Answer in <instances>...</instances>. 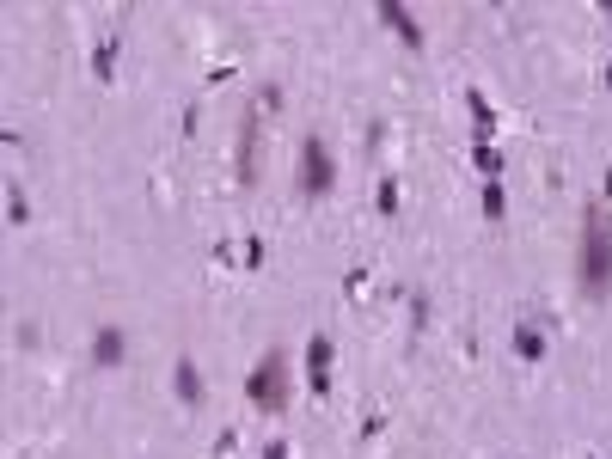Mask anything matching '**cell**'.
<instances>
[{"label": "cell", "instance_id": "6da1fadb", "mask_svg": "<svg viewBox=\"0 0 612 459\" xmlns=\"http://www.w3.org/2000/svg\"><path fill=\"white\" fill-rule=\"evenodd\" d=\"M581 294L588 300L612 294V221L600 209L581 214Z\"/></svg>", "mask_w": 612, "mask_h": 459}, {"label": "cell", "instance_id": "7a4b0ae2", "mask_svg": "<svg viewBox=\"0 0 612 459\" xmlns=\"http://www.w3.org/2000/svg\"><path fill=\"white\" fill-rule=\"evenodd\" d=\"M245 398L258 411H288V361H282V350L258 355V368L245 374Z\"/></svg>", "mask_w": 612, "mask_h": 459}, {"label": "cell", "instance_id": "3957f363", "mask_svg": "<svg viewBox=\"0 0 612 459\" xmlns=\"http://www.w3.org/2000/svg\"><path fill=\"white\" fill-rule=\"evenodd\" d=\"M331 184H337L331 147L319 142V135H306L301 142V196H331Z\"/></svg>", "mask_w": 612, "mask_h": 459}, {"label": "cell", "instance_id": "277c9868", "mask_svg": "<svg viewBox=\"0 0 612 459\" xmlns=\"http://www.w3.org/2000/svg\"><path fill=\"white\" fill-rule=\"evenodd\" d=\"M306 380H312L319 398L331 392V337H325V331H312V337H306Z\"/></svg>", "mask_w": 612, "mask_h": 459}, {"label": "cell", "instance_id": "5b68a950", "mask_svg": "<svg viewBox=\"0 0 612 459\" xmlns=\"http://www.w3.org/2000/svg\"><path fill=\"white\" fill-rule=\"evenodd\" d=\"M123 355H129L123 325H99V337H92V368H123Z\"/></svg>", "mask_w": 612, "mask_h": 459}, {"label": "cell", "instance_id": "8992f818", "mask_svg": "<svg viewBox=\"0 0 612 459\" xmlns=\"http://www.w3.org/2000/svg\"><path fill=\"white\" fill-rule=\"evenodd\" d=\"M380 19H386V31L398 37L405 49H423V25L410 19V13H405V6H398V0H380Z\"/></svg>", "mask_w": 612, "mask_h": 459}, {"label": "cell", "instance_id": "52a82bcc", "mask_svg": "<svg viewBox=\"0 0 612 459\" xmlns=\"http://www.w3.org/2000/svg\"><path fill=\"white\" fill-rule=\"evenodd\" d=\"M239 184H258V110L239 123Z\"/></svg>", "mask_w": 612, "mask_h": 459}, {"label": "cell", "instance_id": "ba28073f", "mask_svg": "<svg viewBox=\"0 0 612 459\" xmlns=\"http://www.w3.org/2000/svg\"><path fill=\"white\" fill-rule=\"evenodd\" d=\"M171 386H178V398H184L190 411L203 404V374H197V361H190V355H184V361H171Z\"/></svg>", "mask_w": 612, "mask_h": 459}, {"label": "cell", "instance_id": "9c48e42d", "mask_svg": "<svg viewBox=\"0 0 612 459\" xmlns=\"http://www.w3.org/2000/svg\"><path fill=\"white\" fill-rule=\"evenodd\" d=\"M466 105H472V129H477V142H490V135H496V105H490V99H484V92H466Z\"/></svg>", "mask_w": 612, "mask_h": 459}, {"label": "cell", "instance_id": "30bf717a", "mask_svg": "<svg viewBox=\"0 0 612 459\" xmlns=\"http://www.w3.org/2000/svg\"><path fill=\"white\" fill-rule=\"evenodd\" d=\"M514 355H520V361H545V331L539 325H514Z\"/></svg>", "mask_w": 612, "mask_h": 459}, {"label": "cell", "instance_id": "8fae6325", "mask_svg": "<svg viewBox=\"0 0 612 459\" xmlns=\"http://www.w3.org/2000/svg\"><path fill=\"white\" fill-rule=\"evenodd\" d=\"M466 160L484 172V184H496V178H503V153H496L490 142H472V153H466Z\"/></svg>", "mask_w": 612, "mask_h": 459}, {"label": "cell", "instance_id": "7c38bea8", "mask_svg": "<svg viewBox=\"0 0 612 459\" xmlns=\"http://www.w3.org/2000/svg\"><path fill=\"white\" fill-rule=\"evenodd\" d=\"M92 74H99V80H110V74H117V31L99 37V49H92Z\"/></svg>", "mask_w": 612, "mask_h": 459}, {"label": "cell", "instance_id": "4fadbf2b", "mask_svg": "<svg viewBox=\"0 0 612 459\" xmlns=\"http://www.w3.org/2000/svg\"><path fill=\"white\" fill-rule=\"evenodd\" d=\"M374 209L386 214V221L398 214V178H380V190H374Z\"/></svg>", "mask_w": 612, "mask_h": 459}, {"label": "cell", "instance_id": "5bb4252c", "mask_svg": "<svg viewBox=\"0 0 612 459\" xmlns=\"http://www.w3.org/2000/svg\"><path fill=\"white\" fill-rule=\"evenodd\" d=\"M509 214V196H503V184H484V221H503Z\"/></svg>", "mask_w": 612, "mask_h": 459}, {"label": "cell", "instance_id": "9a60e30c", "mask_svg": "<svg viewBox=\"0 0 612 459\" xmlns=\"http://www.w3.org/2000/svg\"><path fill=\"white\" fill-rule=\"evenodd\" d=\"M6 221H13V227H25V221H31V203H25V190H19V184L6 190Z\"/></svg>", "mask_w": 612, "mask_h": 459}, {"label": "cell", "instance_id": "2e32d148", "mask_svg": "<svg viewBox=\"0 0 612 459\" xmlns=\"http://www.w3.org/2000/svg\"><path fill=\"white\" fill-rule=\"evenodd\" d=\"M239 257H245L239 270H258V264H264V239H245V251H239Z\"/></svg>", "mask_w": 612, "mask_h": 459}, {"label": "cell", "instance_id": "e0dca14e", "mask_svg": "<svg viewBox=\"0 0 612 459\" xmlns=\"http://www.w3.org/2000/svg\"><path fill=\"white\" fill-rule=\"evenodd\" d=\"M264 459H288V441H270V447H264Z\"/></svg>", "mask_w": 612, "mask_h": 459}, {"label": "cell", "instance_id": "ac0fdd59", "mask_svg": "<svg viewBox=\"0 0 612 459\" xmlns=\"http://www.w3.org/2000/svg\"><path fill=\"white\" fill-rule=\"evenodd\" d=\"M600 196H607V203H612V166H607V178H600Z\"/></svg>", "mask_w": 612, "mask_h": 459}, {"label": "cell", "instance_id": "d6986e66", "mask_svg": "<svg viewBox=\"0 0 612 459\" xmlns=\"http://www.w3.org/2000/svg\"><path fill=\"white\" fill-rule=\"evenodd\" d=\"M607 92H612V62H607Z\"/></svg>", "mask_w": 612, "mask_h": 459}]
</instances>
